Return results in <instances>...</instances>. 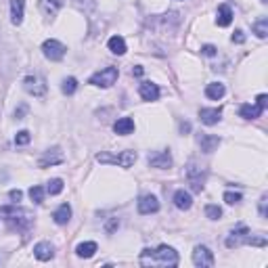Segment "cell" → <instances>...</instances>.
Listing matches in <instances>:
<instances>
[{
    "label": "cell",
    "instance_id": "6da1fadb",
    "mask_svg": "<svg viewBox=\"0 0 268 268\" xmlns=\"http://www.w3.org/2000/svg\"><path fill=\"white\" fill-rule=\"evenodd\" d=\"M140 266H164L172 268L178 264V254L174 247L170 245H159L157 249H142V254L138 258Z\"/></svg>",
    "mask_w": 268,
    "mask_h": 268
},
{
    "label": "cell",
    "instance_id": "7a4b0ae2",
    "mask_svg": "<svg viewBox=\"0 0 268 268\" xmlns=\"http://www.w3.org/2000/svg\"><path fill=\"white\" fill-rule=\"evenodd\" d=\"M0 216L4 218V222L15 230H28L32 226V212L23 210V208H15V205H6V208H0Z\"/></svg>",
    "mask_w": 268,
    "mask_h": 268
},
{
    "label": "cell",
    "instance_id": "3957f363",
    "mask_svg": "<svg viewBox=\"0 0 268 268\" xmlns=\"http://www.w3.org/2000/svg\"><path fill=\"white\" fill-rule=\"evenodd\" d=\"M241 243L256 245V247H264V245H266V239H264V237H252L249 228H247L245 224H241V226H237L233 233L226 237V247L233 249V247H239Z\"/></svg>",
    "mask_w": 268,
    "mask_h": 268
},
{
    "label": "cell",
    "instance_id": "277c9868",
    "mask_svg": "<svg viewBox=\"0 0 268 268\" xmlns=\"http://www.w3.org/2000/svg\"><path fill=\"white\" fill-rule=\"evenodd\" d=\"M96 162L101 164H113V166H122V168H130L136 162V151H124L120 155H109V153H99Z\"/></svg>",
    "mask_w": 268,
    "mask_h": 268
},
{
    "label": "cell",
    "instance_id": "5b68a950",
    "mask_svg": "<svg viewBox=\"0 0 268 268\" xmlns=\"http://www.w3.org/2000/svg\"><path fill=\"white\" fill-rule=\"evenodd\" d=\"M118 76H120V71H118V67H105V69H101V71H96L94 76H90V82L92 86H101V88H109V86H113L115 84V80H118Z\"/></svg>",
    "mask_w": 268,
    "mask_h": 268
},
{
    "label": "cell",
    "instance_id": "8992f818",
    "mask_svg": "<svg viewBox=\"0 0 268 268\" xmlns=\"http://www.w3.org/2000/svg\"><path fill=\"white\" fill-rule=\"evenodd\" d=\"M186 180H189L191 189L195 193H201L203 191V182H205V172L195 162H191L189 166H186Z\"/></svg>",
    "mask_w": 268,
    "mask_h": 268
},
{
    "label": "cell",
    "instance_id": "52a82bcc",
    "mask_svg": "<svg viewBox=\"0 0 268 268\" xmlns=\"http://www.w3.org/2000/svg\"><path fill=\"white\" fill-rule=\"evenodd\" d=\"M65 50H67V48L63 46V44H61L59 40H52V38L42 44V52H44V57L50 59V61H61V59L65 57Z\"/></svg>",
    "mask_w": 268,
    "mask_h": 268
},
{
    "label": "cell",
    "instance_id": "ba28073f",
    "mask_svg": "<svg viewBox=\"0 0 268 268\" xmlns=\"http://www.w3.org/2000/svg\"><path fill=\"white\" fill-rule=\"evenodd\" d=\"M193 264L201 268H210L216 264V260H214V254L205 245H197L193 249Z\"/></svg>",
    "mask_w": 268,
    "mask_h": 268
},
{
    "label": "cell",
    "instance_id": "9c48e42d",
    "mask_svg": "<svg viewBox=\"0 0 268 268\" xmlns=\"http://www.w3.org/2000/svg\"><path fill=\"white\" fill-rule=\"evenodd\" d=\"M23 88L32 96H38V99L46 94V84H44V80L40 76H28V78L23 80Z\"/></svg>",
    "mask_w": 268,
    "mask_h": 268
},
{
    "label": "cell",
    "instance_id": "30bf717a",
    "mask_svg": "<svg viewBox=\"0 0 268 268\" xmlns=\"http://www.w3.org/2000/svg\"><path fill=\"white\" fill-rule=\"evenodd\" d=\"M159 210V201L155 195H142V197L138 199V212L140 214H155Z\"/></svg>",
    "mask_w": 268,
    "mask_h": 268
},
{
    "label": "cell",
    "instance_id": "8fae6325",
    "mask_svg": "<svg viewBox=\"0 0 268 268\" xmlns=\"http://www.w3.org/2000/svg\"><path fill=\"white\" fill-rule=\"evenodd\" d=\"M63 162V153H61V149H48L46 153H44L42 157H40V162H38V166L40 168H48V166H57V164H61Z\"/></svg>",
    "mask_w": 268,
    "mask_h": 268
},
{
    "label": "cell",
    "instance_id": "7c38bea8",
    "mask_svg": "<svg viewBox=\"0 0 268 268\" xmlns=\"http://www.w3.org/2000/svg\"><path fill=\"white\" fill-rule=\"evenodd\" d=\"M149 166L151 168H159V170H166L172 166V155L170 151H159L155 155H149Z\"/></svg>",
    "mask_w": 268,
    "mask_h": 268
},
{
    "label": "cell",
    "instance_id": "4fadbf2b",
    "mask_svg": "<svg viewBox=\"0 0 268 268\" xmlns=\"http://www.w3.org/2000/svg\"><path fill=\"white\" fill-rule=\"evenodd\" d=\"M34 256L38 258L40 262H46V260H50V258L55 256V247H52L48 241H40V243L34 245Z\"/></svg>",
    "mask_w": 268,
    "mask_h": 268
},
{
    "label": "cell",
    "instance_id": "5bb4252c",
    "mask_svg": "<svg viewBox=\"0 0 268 268\" xmlns=\"http://www.w3.org/2000/svg\"><path fill=\"white\" fill-rule=\"evenodd\" d=\"M197 142H199L203 153H212V151H216V147L220 145V136H214V134H199Z\"/></svg>",
    "mask_w": 268,
    "mask_h": 268
},
{
    "label": "cell",
    "instance_id": "9a60e30c",
    "mask_svg": "<svg viewBox=\"0 0 268 268\" xmlns=\"http://www.w3.org/2000/svg\"><path fill=\"white\" fill-rule=\"evenodd\" d=\"M138 92H140V96L145 101H157L159 99V88L153 82H142L138 86Z\"/></svg>",
    "mask_w": 268,
    "mask_h": 268
},
{
    "label": "cell",
    "instance_id": "2e32d148",
    "mask_svg": "<svg viewBox=\"0 0 268 268\" xmlns=\"http://www.w3.org/2000/svg\"><path fill=\"white\" fill-rule=\"evenodd\" d=\"M61 6H63V0H40V11L44 17H55Z\"/></svg>",
    "mask_w": 268,
    "mask_h": 268
},
{
    "label": "cell",
    "instance_id": "e0dca14e",
    "mask_svg": "<svg viewBox=\"0 0 268 268\" xmlns=\"http://www.w3.org/2000/svg\"><path fill=\"white\" fill-rule=\"evenodd\" d=\"M113 130H115V134H120V136H128V134L134 132V120L132 118H120L113 124Z\"/></svg>",
    "mask_w": 268,
    "mask_h": 268
},
{
    "label": "cell",
    "instance_id": "ac0fdd59",
    "mask_svg": "<svg viewBox=\"0 0 268 268\" xmlns=\"http://www.w3.org/2000/svg\"><path fill=\"white\" fill-rule=\"evenodd\" d=\"M230 21H233V11H230L228 4H220L218 6V13H216V23L220 28H228Z\"/></svg>",
    "mask_w": 268,
    "mask_h": 268
},
{
    "label": "cell",
    "instance_id": "d6986e66",
    "mask_svg": "<svg viewBox=\"0 0 268 268\" xmlns=\"http://www.w3.org/2000/svg\"><path fill=\"white\" fill-rule=\"evenodd\" d=\"M224 92H226V88L220 82H212V84L205 86V96L212 99V101H220L222 96H224Z\"/></svg>",
    "mask_w": 268,
    "mask_h": 268
},
{
    "label": "cell",
    "instance_id": "ffe728a7",
    "mask_svg": "<svg viewBox=\"0 0 268 268\" xmlns=\"http://www.w3.org/2000/svg\"><path fill=\"white\" fill-rule=\"evenodd\" d=\"M174 205L178 210H189L193 205V199H191V193H186L184 189H178L174 193Z\"/></svg>",
    "mask_w": 268,
    "mask_h": 268
},
{
    "label": "cell",
    "instance_id": "44dd1931",
    "mask_svg": "<svg viewBox=\"0 0 268 268\" xmlns=\"http://www.w3.org/2000/svg\"><path fill=\"white\" fill-rule=\"evenodd\" d=\"M23 8H25V0H11V21L15 25H21Z\"/></svg>",
    "mask_w": 268,
    "mask_h": 268
},
{
    "label": "cell",
    "instance_id": "7402d4cb",
    "mask_svg": "<svg viewBox=\"0 0 268 268\" xmlns=\"http://www.w3.org/2000/svg\"><path fill=\"white\" fill-rule=\"evenodd\" d=\"M220 115H222L220 109H201L199 111V120L205 124V126H214V124L220 122Z\"/></svg>",
    "mask_w": 268,
    "mask_h": 268
},
{
    "label": "cell",
    "instance_id": "603a6c76",
    "mask_svg": "<svg viewBox=\"0 0 268 268\" xmlns=\"http://www.w3.org/2000/svg\"><path fill=\"white\" fill-rule=\"evenodd\" d=\"M262 107L260 105H241V109H239V113H241V118H245V120H258L262 115Z\"/></svg>",
    "mask_w": 268,
    "mask_h": 268
},
{
    "label": "cell",
    "instance_id": "cb8c5ba5",
    "mask_svg": "<svg viewBox=\"0 0 268 268\" xmlns=\"http://www.w3.org/2000/svg\"><path fill=\"white\" fill-rule=\"evenodd\" d=\"M107 46H109L113 55H124V52H126V40H124L122 36H113V38H109V42H107Z\"/></svg>",
    "mask_w": 268,
    "mask_h": 268
},
{
    "label": "cell",
    "instance_id": "d4e9b609",
    "mask_svg": "<svg viewBox=\"0 0 268 268\" xmlns=\"http://www.w3.org/2000/svg\"><path fill=\"white\" fill-rule=\"evenodd\" d=\"M69 218H71V208H69L67 203L59 205V210H57L55 214H52V220H55L57 224H67Z\"/></svg>",
    "mask_w": 268,
    "mask_h": 268
},
{
    "label": "cell",
    "instance_id": "484cf974",
    "mask_svg": "<svg viewBox=\"0 0 268 268\" xmlns=\"http://www.w3.org/2000/svg\"><path fill=\"white\" fill-rule=\"evenodd\" d=\"M94 252H96V243H94V241H86V243H80L76 247V254L80 258H92Z\"/></svg>",
    "mask_w": 268,
    "mask_h": 268
},
{
    "label": "cell",
    "instance_id": "4316f807",
    "mask_svg": "<svg viewBox=\"0 0 268 268\" xmlns=\"http://www.w3.org/2000/svg\"><path fill=\"white\" fill-rule=\"evenodd\" d=\"M252 28H254V34L258 36V38H266V36H268V19H266V17H262V19H258Z\"/></svg>",
    "mask_w": 268,
    "mask_h": 268
},
{
    "label": "cell",
    "instance_id": "83f0119b",
    "mask_svg": "<svg viewBox=\"0 0 268 268\" xmlns=\"http://www.w3.org/2000/svg\"><path fill=\"white\" fill-rule=\"evenodd\" d=\"M63 94H74L78 90V80L76 78H65L63 80V86H61Z\"/></svg>",
    "mask_w": 268,
    "mask_h": 268
},
{
    "label": "cell",
    "instance_id": "f1b7e54d",
    "mask_svg": "<svg viewBox=\"0 0 268 268\" xmlns=\"http://www.w3.org/2000/svg\"><path fill=\"white\" fill-rule=\"evenodd\" d=\"M61 191H63V180H61V178H52V180L46 184L48 195H59Z\"/></svg>",
    "mask_w": 268,
    "mask_h": 268
},
{
    "label": "cell",
    "instance_id": "f546056e",
    "mask_svg": "<svg viewBox=\"0 0 268 268\" xmlns=\"http://www.w3.org/2000/svg\"><path fill=\"white\" fill-rule=\"evenodd\" d=\"M205 216H208L210 220H218L222 216V210L218 208V205L210 203V205H205Z\"/></svg>",
    "mask_w": 268,
    "mask_h": 268
},
{
    "label": "cell",
    "instance_id": "4dcf8cb0",
    "mask_svg": "<svg viewBox=\"0 0 268 268\" xmlns=\"http://www.w3.org/2000/svg\"><path fill=\"white\" fill-rule=\"evenodd\" d=\"M30 197L34 203H42L44 201V189L42 186H32L30 189Z\"/></svg>",
    "mask_w": 268,
    "mask_h": 268
},
{
    "label": "cell",
    "instance_id": "1f68e13d",
    "mask_svg": "<svg viewBox=\"0 0 268 268\" xmlns=\"http://www.w3.org/2000/svg\"><path fill=\"white\" fill-rule=\"evenodd\" d=\"M30 140H32L30 132L28 130H21V132H17V136H15V145H28Z\"/></svg>",
    "mask_w": 268,
    "mask_h": 268
},
{
    "label": "cell",
    "instance_id": "d6a6232c",
    "mask_svg": "<svg viewBox=\"0 0 268 268\" xmlns=\"http://www.w3.org/2000/svg\"><path fill=\"white\" fill-rule=\"evenodd\" d=\"M76 6L80 8V11H92V8L96 6V2H94V0H76Z\"/></svg>",
    "mask_w": 268,
    "mask_h": 268
},
{
    "label": "cell",
    "instance_id": "836d02e7",
    "mask_svg": "<svg viewBox=\"0 0 268 268\" xmlns=\"http://www.w3.org/2000/svg\"><path fill=\"white\" fill-rule=\"evenodd\" d=\"M224 201H226L228 205H235V203H239V201H241V193L226 191V193H224Z\"/></svg>",
    "mask_w": 268,
    "mask_h": 268
},
{
    "label": "cell",
    "instance_id": "e575fe53",
    "mask_svg": "<svg viewBox=\"0 0 268 268\" xmlns=\"http://www.w3.org/2000/svg\"><path fill=\"white\" fill-rule=\"evenodd\" d=\"M201 52H203L205 57H214V55H216V52H218V48L214 46V44H205V46L201 48Z\"/></svg>",
    "mask_w": 268,
    "mask_h": 268
},
{
    "label": "cell",
    "instance_id": "d590c367",
    "mask_svg": "<svg viewBox=\"0 0 268 268\" xmlns=\"http://www.w3.org/2000/svg\"><path fill=\"white\" fill-rule=\"evenodd\" d=\"M230 40H233L235 44H243V42H245V34L241 32V30H237V32L233 34V38H230Z\"/></svg>",
    "mask_w": 268,
    "mask_h": 268
},
{
    "label": "cell",
    "instance_id": "8d00e7d4",
    "mask_svg": "<svg viewBox=\"0 0 268 268\" xmlns=\"http://www.w3.org/2000/svg\"><path fill=\"white\" fill-rule=\"evenodd\" d=\"M8 197H11V201H15V203H17V201H21V197H23V193H21L19 189H13L11 193H8Z\"/></svg>",
    "mask_w": 268,
    "mask_h": 268
},
{
    "label": "cell",
    "instance_id": "74e56055",
    "mask_svg": "<svg viewBox=\"0 0 268 268\" xmlns=\"http://www.w3.org/2000/svg\"><path fill=\"white\" fill-rule=\"evenodd\" d=\"M118 226H120V220H118V218H113V220L109 222V224L105 226V230H107V233H113V230L118 228Z\"/></svg>",
    "mask_w": 268,
    "mask_h": 268
},
{
    "label": "cell",
    "instance_id": "f35d334b",
    "mask_svg": "<svg viewBox=\"0 0 268 268\" xmlns=\"http://www.w3.org/2000/svg\"><path fill=\"white\" fill-rule=\"evenodd\" d=\"M256 105H260L262 109H266V105H268V96H266V94H258V99H256Z\"/></svg>",
    "mask_w": 268,
    "mask_h": 268
},
{
    "label": "cell",
    "instance_id": "ab89813d",
    "mask_svg": "<svg viewBox=\"0 0 268 268\" xmlns=\"http://www.w3.org/2000/svg\"><path fill=\"white\" fill-rule=\"evenodd\" d=\"M266 201H268V197L264 195V197L260 199V216H262V218H266Z\"/></svg>",
    "mask_w": 268,
    "mask_h": 268
},
{
    "label": "cell",
    "instance_id": "60d3db41",
    "mask_svg": "<svg viewBox=\"0 0 268 268\" xmlns=\"http://www.w3.org/2000/svg\"><path fill=\"white\" fill-rule=\"evenodd\" d=\"M189 130H191V124H189V122H182V124H180V132L184 134V132H189Z\"/></svg>",
    "mask_w": 268,
    "mask_h": 268
},
{
    "label": "cell",
    "instance_id": "b9f144b4",
    "mask_svg": "<svg viewBox=\"0 0 268 268\" xmlns=\"http://www.w3.org/2000/svg\"><path fill=\"white\" fill-rule=\"evenodd\" d=\"M132 74H134V76H142V67H140V65H136V67L132 69Z\"/></svg>",
    "mask_w": 268,
    "mask_h": 268
},
{
    "label": "cell",
    "instance_id": "7bdbcfd3",
    "mask_svg": "<svg viewBox=\"0 0 268 268\" xmlns=\"http://www.w3.org/2000/svg\"><path fill=\"white\" fill-rule=\"evenodd\" d=\"M262 2H264V4H266V2H268V0H262Z\"/></svg>",
    "mask_w": 268,
    "mask_h": 268
}]
</instances>
